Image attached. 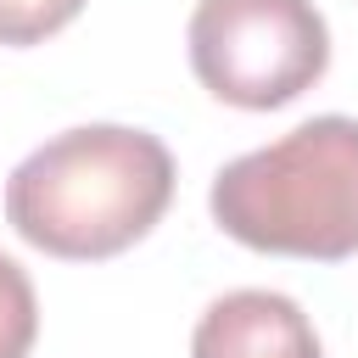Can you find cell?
Instances as JSON below:
<instances>
[{"label":"cell","instance_id":"6da1fadb","mask_svg":"<svg viewBox=\"0 0 358 358\" xmlns=\"http://www.w3.org/2000/svg\"><path fill=\"white\" fill-rule=\"evenodd\" d=\"M173 201V157L157 134L84 123L28 151L6 179V224L67 263L129 252Z\"/></svg>","mask_w":358,"mask_h":358},{"label":"cell","instance_id":"7a4b0ae2","mask_svg":"<svg viewBox=\"0 0 358 358\" xmlns=\"http://www.w3.org/2000/svg\"><path fill=\"white\" fill-rule=\"evenodd\" d=\"M213 224L274 257L341 263L358 252V117H308L263 151L218 168Z\"/></svg>","mask_w":358,"mask_h":358},{"label":"cell","instance_id":"3957f363","mask_svg":"<svg viewBox=\"0 0 358 358\" xmlns=\"http://www.w3.org/2000/svg\"><path fill=\"white\" fill-rule=\"evenodd\" d=\"M190 67L224 106L274 112L324 78L330 28L313 0H196Z\"/></svg>","mask_w":358,"mask_h":358},{"label":"cell","instance_id":"277c9868","mask_svg":"<svg viewBox=\"0 0 358 358\" xmlns=\"http://www.w3.org/2000/svg\"><path fill=\"white\" fill-rule=\"evenodd\" d=\"M190 358H324L308 313L280 291L218 296L190 336Z\"/></svg>","mask_w":358,"mask_h":358},{"label":"cell","instance_id":"5b68a950","mask_svg":"<svg viewBox=\"0 0 358 358\" xmlns=\"http://www.w3.org/2000/svg\"><path fill=\"white\" fill-rule=\"evenodd\" d=\"M39 336V296L17 257L0 252V358H28Z\"/></svg>","mask_w":358,"mask_h":358},{"label":"cell","instance_id":"8992f818","mask_svg":"<svg viewBox=\"0 0 358 358\" xmlns=\"http://www.w3.org/2000/svg\"><path fill=\"white\" fill-rule=\"evenodd\" d=\"M78 11L84 0H0V45H39Z\"/></svg>","mask_w":358,"mask_h":358}]
</instances>
